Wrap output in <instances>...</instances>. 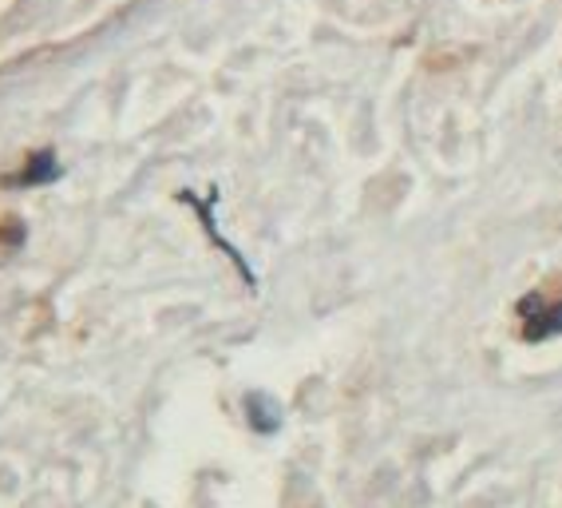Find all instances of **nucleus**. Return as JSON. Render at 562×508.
I'll return each instance as SVG.
<instances>
[{
	"label": "nucleus",
	"mask_w": 562,
	"mask_h": 508,
	"mask_svg": "<svg viewBox=\"0 0 562 508\" xmlns=\"http://www.w3.org/2000/svg\"><path fill=\"white\" fill-rule=\"evenodd\" d=\"M515 310H520L523 342H547L562 334V290H530Z\"/></svg>",
	"instance_id": "1"
}]
</instances>
